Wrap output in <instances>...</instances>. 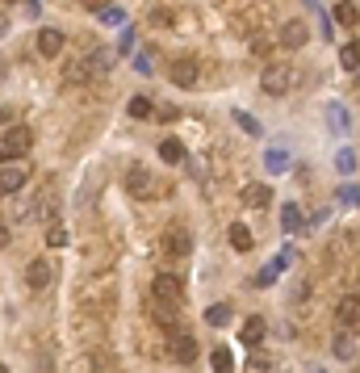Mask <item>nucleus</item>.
Instances as JSON below:
<instances>
[{
    "label": "nucleus",
    "mask_w": 360,
    "mask_h": 373,
    "mask_svg": "<svg viewBox=\"0 0 360 373\" xmlns=\"http://www.w3.org/2000/svg\"><path fill=\"white\" fill-rule=\"evenodd\" d=\"M29 185V164L25 160H4L0 164V193H21Z\"/></svg>",
    "instance_id": "obj_1"
},
{
    "label": "nucleus",
    "mask_w": 360,
    "mask_h": 373,
    "mask_svg": "<svg viewBox=\"0 0 360 373\" xmlns=\"http://www.w3.org/2000/svg\"><path fill=\"white\" fill-rule=\"evenodd\" d=\"M277 42H281L285 50H298V46H306V42H310V25H306L302 17H289V21H281Z\"/></svg>",
    "instance_id": "obj_2"
},
{
    "label": "nucleus",
    "mask_w": 360,
    "mask_h": 373,
    "mask_svg": "<svg viewBox=\"0 0 360 373\" xmlns=\"http://www.w3.org/2000/svg\"><path fill=\"white\" fill-rule=\"evenodd\" d=\"M289 80H294V71H289L285 63H273V67H264L260 88H264L268 97H281V92H289Z\"/></svg>",
    "instance_id": "obj_3"
},
{
    "label": "nucleus",
    "mask_w": 360,
    "mask_h": 373,
    "mask_svg": "<svg viewBox=\"0 0 360 373\" xmlns=\"http://www.w3.org/2000/svg\"><path fill=\"white\" fill-rule=\"evenodd\" d=\"M151 298H159V302H172V307H180V302H185L180 277H172V273H159V277L151 281Z\"/></svg>",
    "instance_id": "obj_4"
},
{
    "label": "nucleus",
    "mask_w": 360,
    "mask_h": 373,
    "mask_svg": "<svg viewBox=\"0 0 360 373\" xmlns=\"http://www.w3.org/2000/svg\"><path fill=\"white\" fill-rule=\"evenodd\" d=\"M168 76H172L176 88H197V84H201V67H197V59H176V63L168 67Z\"/></svg>",
    "instance_id": "obj_5"
},
{
    "label": "nucleus",
    "mask_w": 360,
    "mask_h": 373,
    "mask_svg": "<svg viewBox=\"0 0 360 373\" xmlns=\"http://www.w3.org/2000/svg\"><path fill=\"white\" fill-rule=\"evenodd\" d=\"M0 147H4V151H8L13 160H21V155H25V151L34 147V130H29V126H8V130H4V143H0Z\"/></svg>",
    "instance_id": "obj_6"
},
{
    "label": "nucleus",
    "mask_w": 360,
    "mask_h": 373,
    "mask_svg": "<svg viewBox=\"0 0 360 373\" xmlns=\"http://www.w3.org/2000/svg\"><path fill=\"white\" fill-rule=\"evenodd\" d=\"M126 189H130L134 197H151V193H159V189H155V181H151V172H147L143 164H134V168L126 172Z\"/></svg>",
    "instance_id": "obj_7"
},
{
    "label": "nucleus",
    "mask_w": 360,
    "mask_h": 373,
    "mask_svg": "<svg viewBox=\"0 0 360 373\" xmlns=\"http://www.w3.org/2000/svg\"><path fill=\"white\" fill-rule=\"evenodd\" d=\"M34 46H38V55H42V59H55V55L63 50V29H55V25H46V29H38V38H34Z\"/></svg>",
    "instance_id": "obj_8"
},
{
    "label": "nucleus",
    "mask_w": 360,
    "mask_h": 373,
    "mask_svg": "<svg viewBox=\"0 0 360 373\" xmlns=\"http://www.w3.org/2000/svg\"><path fill=\"white\" fill-rule=\"evenodd\" d=\"M25 286L34 290V294H42L46 286H50V265L38 256V260H29V269H25Z\"/></svg>",
    "instance_id": "obj_9"
},
{
    "label": "nucleus",
    "mask_w": 360,
    "mask_h": 373,
    "mask_svg": "<svg viewBox=\"0 0 360 373\" xmlns=\"http://www.w3.org/2000/svg\"><path fill=\"white\" fill-rule=\"evenodd\" d=\"M336 323H340V328L360 323V298H357V294H344V298L336 302Z\"/></svg>",
    "instance_id": "obj_10"
},
{
    "label": "nucleus",
    "mask_w": 360,
    "mask_h": 373,
    "mask_svg": "<svg viewBox=\"0 0 360 373\" xmlns=\"http://www.w3.org/2000/svg\"><path fill=\"white\" fill-rule=\"evenodd\" d=\"M189 248H193L189 231H180V227L164 231V252H168V256H189Z\"/></svg>",
    "instance_id": "obj_11"
},
{
    "label": "nucleus",
    "mask_w": 360,
    "mask_h": 373,
    "mask_svg": "<svg viewBox=\"0 0 360 373\" xmlns=\"http://www.w3.org/2000/svg\"><path fill=\"white\" fill-rule=\"evenodd\" d=\"M168 353H172L180 365H193V361H197V340H193V336H172Z\"/></svg>",
    "instance_id": "obj_12"
},
{
    "label": "nucleus",
    "mask_w": 360,
    "mask_h": 373,
    "mask_svg": "<svg viewBox=\"0 0 360 373\" xmlns=\"http://www.w3.org/2000/svg\"><path fill=\"white\" fill-rule=\"evenodd\" d=\"M243 206H247V210L273 206V185H247V189H243Z\"/></svg>",
    "instance_id": "obj_13"
},
{
    "label": "nucleus",
    "mask_w": 360,
    "mask_h": 373,
    "mask_svg": "<svg viewBox=\"0 0 360 373\" xmlns=\"http://www.w3.org/2000/svg\"><path fill=\"white\" fill-rule=\"evenodd\" d=\"M264 336H268V323H264L260 315H252V319H247V323L239 328V340H243V344H252V349H256V344H260Z\"/></svg>",
    "instance_id": "obj_14"
},
{
    "label": "nucleus",
    "mask_w": 360,
    "mask_h": 373,
    "mask_svg": "<svg viewBox=\"0 0 360 373\" xmlns=\"http://www.w3.org/2000/svg\"><path fill=\"white\" fill-rule=\"evenodd\" d=\"M331 17L344 25V29H352V25H360V8L352 4V0H340L336 8H331Z\"/></svg>",
    "instance_id": "obj_15"
},
{
    "label": "nucleus",
    "mask_w": 360,
    "mask_h": 373,
    "mask_svg": "<svg viewBox=\"0 0 360 373\" xmlns=\"http://www.w3.org/2000/svg\"><path fill=\"white\" fill-rule=\"evenodd\" d=\"M63 80H67V84H88V80H92L88 59H71V63L63 67Z\"/></svg>",
    "instance_id": "obj_16"
},
{
    "label": "nucleus",
    "mask_w": 360,
    "mask_h": 373,
    "mask_svg": "<svg viewBox=\"0 0 360 373\" xmlns=\"http://www.w3.org/2000/svg\"><path fill=\"white\" fill-rule=\"evenodd\" d=\"M185 155H189V151H185L180 139H164V143H159V160H164V164H185Z\"/></svg>",
    "instance_id": "obj_17"
},
{
    "label": "nucleus",
    "mask_w": 360,
    "mask_h": 373,
    "mask_svg": "<svg viewBox=\"0 0 360 373\" xmlns=\"http://www.w3.org/2000/svg\"><path fill=\"white\" fill-rule=\"evenodd\" d=\"M226 239H231V248H235V252H252V244H256V239H252V231H247L243 223H235V227L226 231Z\"/></svg>",
    "instance_id": "obj_18"
},
{
    "label": "nucleus",
    "mask_w": 360,
    "mask_h": 373,
    "mask_svg": "<svg viewBox=\"0 0 360 373\" xmlns=\"http://www.w3.org/2000/svg\"><path fill=\"white\" fill-rule=\"evenodd\" d=\"M176 311H180V307H172V302H159V298H151V315H155V323H159V328H172V323H176Z\"/></svg>",
    "instance_id": "obj_19"
},
{
    "label": "nucleus",
    "mask_w": 360,
    "mask_h": 373,
    "mask_svg": "<svg viewBox=\"0 0 360 373\" xmlns=\"http://www.w3.org/2000/svg\"><path fill=\"white\" fill-rule=\"evenodd\" d=\"M126 113H130V118H138V122H147V118L155 113V101H151V97H130Z\"/></svg>",
    "instance_id": "obj_20"
},
{
    "label": "nucleus",
    "mask_w": 360,
    "mask_h": 373,
    "mask_svg": "<svg viewBox=\"0 0 360 373\" xmlns=\"http://www.w3.org/2000/svg\"><path fill=\"white\" fill-rule=\"evenodd\" d=\"M281 227H285V231H302V210H298L294 202L281 206Z\"/></svg>",
    "instance_id": "obj_21"
},
{
    "label": "nucleus",
    "mask_w": 360,
    "mask_h": 373,
    "mask_svg": "<svg viewBox=\"0 0 360 373\" xmlns=\"http://www.w3.org/2000/svg\"><path fill=\"white\" fill-rule=\"evenodd\" d=\"M340 63H344V71H357L360 67V42H344V46H340Z\"/></svg>",
    "instance_id": "obj_22"
},
{
    "label": "nucleus",
    "mask_w": 360,
    "mask_h": 373,
    "mask_svg": "<svg viewBox=\"0 0 360 373\" xmlns=\"http://www.w3.org/2000/svg\"><path fill=\"white\" fill-rule=\"evenodd\" d=\"M88 71H92V80L109 76V55H105V50H92V55H88Z\"/></svg>",
    "instance_id": "obj_23"
},
{
    "label": "nucleus",
    "mask_w": 360,
    "mask_h": 373,
    "mask_svg": "<svg viewBox=\"0 0 360 373\" xmlns=\"http://www.w3.org/2000/svg\"><path fill=\"white\" fill-rule=\"evenodd\" d=\"M206 323H210V328H226V323H231V307H226V302L210 307V311H206Z\"/></svg>",
    "instance_id": "obj_24"
},
{
    "label": "nucleus",
    "mask_w": 360,
    "mask_h": 373,
    "mask_svg": "<svg viewBox=\"0 0 360 373\" xmlns=\"http://www.w3.org/2000/svg\"><path fill=\"white\" fill-rule=\"evenodd\" d=\"M214 373H235V361H231V349H214Z\"/></svg>",
    "instance_id": "obj_25"
},
{
    "label": "nucleus",
    "mask_w": 360,
    "mask_h": 373,
    "mask_svg": "<svg viewBox=\"0 0 360 373\" xmlns=\"http://www.w3.org/2000/svg\"><path fill=\"white\" fill-rule=\"evenodd\" d=\"M331 349H336V357H340V361H348V357H352V340H348V336H336V344H331Z\"/></svg>",
    "instance_id": "obj_26"
},
{
    "label": "nucleus",
    "mask_w": 360,
    "mask_h": 373,
    "mask_svg": "<svg viewBox=\"0 0 360 373\" xmlns=\"http://www.w3.org/2000/svg\"><path fill=\"white\" fill-rule=\"evenodd\" d=\"M172 21H176L172 8H155V13H151V25H172Z\"/></svg>",
    "instance_id": "obj_27"
},
{
    "label": "nucleus",
    "mask_w": 360,
    "mask_h": 373,
    "mask_svg": "<svg viewBox=\"0 0 360 373\" xmlns=\"http://www.w3.org/2000/svg\"><path fill=\"white\" fill-rule=\"evenodd\" d=\"M252 55H256V59H268V55H273V42H268V38H256V42H252Z\"/></svg>",
    "instance_id": "obj_28"
},
{
    "label": "nucleus",
    "mask_w": 360,
    "mask_h": 373,
    "mask_svg": "<svg viewBox=\"0 0 360 373\" xmlns=\"http://www.w3.org/2000/svg\"><path fill=\"white\" fill-rule=\"evenodd\" d=\"M46 244H50V248H63V244H67V231H63V227H50V231H46Z\"/></svg>",
    "instance_id": "obj_29"
},
{
    "label": "nucleus",
    "mask_w": 360,
    "mask_h": 373,
    "mask_svg": "<svg viewBox=\"0 0 360 373\" xmlns=\"http://www.w3.org/2000/svg\"><path fill=\"white\" fill-rule=\"evenodd\" d=\"M235 118H239V126H243L247 134H260V122H256L252 113H235Z\"/></svg>",
    "instance_id": "obj_30"
},
{
    "label": "nucleus",
    "mask_w": 360,
    "mask_h": 373,
    "mask_svg": "<svg viewBox=\"0 0 360 373\" xmlns=\"http://www.w3.org/2000/svg\"><path fill=\"white\" fill-rule=\"evenodd\" d=\"M122 17H126L122 8H101V21H109V25H122Z\"/></svg>",
    "instance_id": "obj_31"
},
{
    "label": "nucleus",
    "mask_w": 360,
    "mask_h": 373,
    "mask_svg": "<svg viewBox=\"0 0 360 373\" xmlns=\"http://www.w3.org/2000/svg\"><path fill=\"white\" fill-rule=\"evenodd\" d=\"M336 164H340V168H344V172H352V168H357V155H352V151H344V155H340V160H336Z\"/></svg>",
    "instance_id": "obj_32"
},
{
    "label": "nucleus",
    "mask_w": 360,
    "mask_h": 373,
    "mask_svg": "<svg viewBox=\"0 0 360 373\" xmlns=\"http://www.w3.org/2000/svg\"><path fill=\"white\" fill-rule=\"evenodd\" d=\"M80 4H84V8H96V13H101V8H109V0H80Z\"/></svg>",
    "instance_id": "obj_33"
},
{
    "label": "nucleus",
    "mask_w": 360,
    "mask_h": 373,
    "mask_svg": "<svg viewBox=\"0 0 360 373\" xmlns=\"http://www.w3.org/2000/svg\"><path fill=\"white\" fill-rule=\"evenodd\" d=\"M8 239H13V235H8V227H0V248H8Z\"/></svg>",
    "instance_id": "obj_34"
},
{
    "label": "nucleus",
    "mask_w": 360,
    "mask_h": 373,
    "mask_svg": "<svg viewBox=\"0 0 360 373\" xmlns=\"http://www.w3.org/2000/svg\"><path fill=\"white\" fill-rule=\"evenodd\" d=\"M8 118H13V113H8V109H4V105H0V122H8Z\"/></svg>",
    "instance_id": "obj_35"
},
{
    "label": "nucleus",
    "mask_w": 360,
    "mask_h": 373,
    "mask_svg": "<svg viewBox=\"0 0 360 373\" xmlns=\"http://www.w3.org/2000/svg\"><path fill=\"white\" fill-rule=\"evenodd\" d=\"M0 373H8V370H4V365H0Z\"/></svg>",
    "instance_id": "obj_36"
},
{
    "label": "nucleus",
    "mask_w": 360,
    "mask_h": 373,
    "mask_svg": "<svg viewBox=\"0 0 360 373\" xmlns=\"http://www.w3.org/2000/svg\"><path fill=\"white\" fill-rule=\"evenodd\" d=\"M113 373H122V370H113Z\"/></svg>",
    "instance_id": "obj_37"
}]
</instances>
